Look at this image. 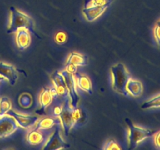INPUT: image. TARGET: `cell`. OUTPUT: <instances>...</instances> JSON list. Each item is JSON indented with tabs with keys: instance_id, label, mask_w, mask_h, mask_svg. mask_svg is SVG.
<instances>
[{
	"instance_id": "1",
	"label": "cell",
	"mask_w": 160,
	"mask_h": 150,
	"mask_svg": "<svg viewBox=\"0 0 160 150\" xmlns=\"http://www.w3.org/2000/svg\"><path fill=\"white\" fill-rule=\"evenodd\" d=\"M9 10H10V22L6 31L7 34L16 33L20 29L23 28L40 38L38 34L34 31V20L30 16L20 11L14 6H11Z\"/></svg>"
},
{
	"instance_id": "2",
	"label": "cell",
	"mask_w": 160,
	"mask_h": 150,
	"mask_svg": "<svg viewBox=\"0 0 160 150\" xmlns=\"http://www.w3.org/2000/svg\"><path fill=\"white\" fill-rule=\"evenodd\" d=\"M110 72L113 90L121 95L128 96L129 93L127 90V84L131 78L124 64L119 62L113 65L111 67Z\"/></svg>"
},
{
	"instance_id": "3",
	"label": "cell",
	"mask_w": 160,
	"mask_h": 150,
	"mask_svg": "<svg viewBox=\"0 0 160 150\" xmlns=\"http://www.w3.org/2000/svg\"><path fill=\"white\" fill-rule=\"evenodd\" d=\"M129 128V136H128V143H129V150H133L138 147L140 142L146 139L147 138L153 135L156 131L153 130L145 129V128L138 127L131 121L130 119L125 120Z\"/></svg>"
},
{
	"instance_id": "4",
	"label": "cell",
	"mask_w": 160,
	"mask_h": 150,
	"mask_svg": "<svg viewBox=\"0 0 160 150\" xmlns=\"http://www.w3.org/2000/svg\"><path fill=\"white\" fill-rule=\"evenodd\" d=\"M61 74L62 75L65 81L66 84H67V90H68L69 98H70V105L71 108H74L78 106V102L80 100V96L77 91V82L76 78L73 74H71L66 70H62L60 72Z\"/></svg>"
},
{
	"instance_id": "5",
	"label": "cell",
	"mask_w": 160,
	"mask_h": 150,
	"mask_svg": "<svg viewBox=\"0 0 160 150\" xmlns=\"http://www.w3.org/2000/svg\"><path fill=\"white\" fill-rule=\"evenodd\" d=\"M61 124L56 126L54 131L46 141L45 145L42 147V149L56 150L70 148V145L67 144L61 136Z\"/></svg>"
},
{
	"instance_id": "6",
	"label": "cell",
	"mask_w": 160,
	"mask_h": 150,
	"mask_svg": "<svg viewBox=\"0 0 160 150\" xmlns=\"http://www.w3.org/2000/svg\"><path fill=\"white\" fill-rule=\"evenodd\" d=\"M55 128H56V127L52 129L49 130L34 129V128H33L27 134L26 142L31 145H37L39 144L45 143L48 138L50 137V135L53 133Z\"/></svg>"
},
{
	"instance_id": "7",
	"label": "cell",
	"mask_w": 160,
	"mask_h": 150,
	"mask_svg": "<svg viewBox=\"0 0 160 150\" xmlns=\"http://www.w3.org/2000/svg\"><path fill=\"white\" fill-rule=\"evenodd\" d=\"M59 119L61 120V125L63 129L65 136H68L72 128L76 124L72 117V108L70 107V100L64 102L63 107H62V112L59 116Z\"/></svg>"
},
{
	"instance_id": "8",
	"label": "cell",
	"mask_w": 160,
	"mask_h": 150,
	"mask_svg": "<svg viewBox=\"0 0 160 150\" xmlns=\"http://www.w3.org/2000/svg\"><path fill=\"white\" fill-rule=\"evenodd\" d=\"M18 129L19 126L13 117L8 114L0 117V138L11 135Z\"/></svg>"
},
{
	"instance_id": "9",
	"label": "cell",
	"mask_w": 160,
	"mask_h": 150,
	"mask_svg": "<svg viewBox=\"0 0 160 150\" xmlns=\"http://www.w3.org/2000/svg\"><path fill=\"white\" fill-rule=\"evenodd\" d=\"M6 114L13 117L14 120L17 121L18 126L22 128H24V129H28V128H32L35 124L36 122L38 120V118L36 116L24 115V114H21L15 112V111L12 110V109L8 111Z\"/></svg>"
},
{
	"instance_id": "10",
	"label": "cell",
	"mask_w": 160,
	"mask_h": 150,
	"mask_svg": "<svg viewBox=\"0 0 160 150\" xmlns=\"http://www.w3.org/2000/svg\"><path fill=\"white\" fill-rule=\"evenodd\" d=\"M51 78L52 81L53 83V86H54L55 88L57 91L59 96L61 98H62L64 101L70 100L67 84H66L63 77L61 74L60 72H55V73L52 75Z\"/></svg>"
},
{
	"instance_id": "11",
	"label": "cell",
	"mask_w": 160,
	"mask_h": 150,
	"mask_svg": "<svg viewBox=\"0 0 160 150\" xmlns=\"http://www.w3.org/2000/svg\"><path fill=\"white\" fill-rule=\"evenodd\" d=\"M0 76L9 81L11 86H14L18 80V73L17 69L10 64L0 62Z\"/></svg>"
},
{
	"instance_id": "12",
	"label": "cell",
	"mask_w": 160,
	"mask_h": 150,
	"mask_svg": "<svg viewBox=\"0 0 160 150\" xmlns=\"http://www.w3.org/2000/svg\"><path fill=\"white\" fill-rule=\"evenodd\" d=\"M109 7V6H90L88 7H84L83 9L82 12L84 14L86 20L89 22H92L98 19L106 9Z\"/></svg>"
},
{
	"instance_id": "13",
	"label": "cell",
	"mask_w": 160,
	"mask_h": 150,
	"mask_svg": "<svg viewBox=\"0 0 160 150\" xmlns=\"http://www.w3.org/2000/svg\"><path fill=\"white\" fill-rule=\"evenodd\" d=\"M61 124V120L59 117H55L49 116L45 117L42 119H39L35 124L33 126L34 129H42V130H49L52 129L57 125Z\"/></svg>"
},
{
	"instance_id": "14",
	"label": "cell",
	"mask_w": 160,
	"mask_h": 150,
	"mask_svg": "<svg viewBox=\"0 0 160 150\" xmlns=\"http://www.w3.org/2000/svg\"><path fill=\"white\" fill-rule=\"evenodd\" d=\"M53 97L50 92V88H44L43 90L39 95V109H38L37 112L38 114H42L47 108L50 106L52 102L53 101Z\"/></svg>"
},
{
	"instance_id": "15",
	"label": "cell",
	"mask_w": 160,
	"mask_h": 150,
	"mask_svg": "<svg viewBox=\"0 0 160 150\" xmlns=\"http://www.w3.org/2000/svg\"><path fill=\"white\" fill-rule=\"evenodd\" d=\"M16 42L20 50H24L30 46L31 42V38L30 32L26 29H20L17 31Z\"/></svg>"
},
{
	"instance_id": "16",
	"label": "cell",
	"mask_w": 160,
	"mask_h": 150,
	"mask_svg": "<svg viewBox=\"0 0 160 150\" xmlns=\"http://www.w3.org/2000/svg\"><path fill=\"white\" fill-rule=\"evenodd\" d=\"M75 75L77 86L84 92H88L89 95H92V84L88 77L80 73H76Z\"/></svg>"
},
{
	"instance_id": "17",
	"label": "cell",
	"mask_w": 160,
	"mask_h": 150,
	"mask_svg": "<svg viewBox=\"0 0 160 150\" xmlns=\"http://www.w3.org/2000/svg\"><path fill=\"white\" fill-rule=\"evenodd\" d=\"M127 90L132 96L138 97L142 95L143 92V85L141 81L131 78L127 84Z\"/></svg>"
},
{
	"instance_id": "18",
	"label": "cell",
	"mask_w": 160,
	"mask_h": 150,
	"mask_svg": "<svg viewBox=\"0 0 160 150\" xmlns=\"http://www.w3.org/2000/svg\"><path fill=\"white\" fill-rule=\"evenodd\" d=\"M64 100L60 97L54 98L50 106H48V114L49 116L55 117H59L63 107Z\"/></svg>"
},
{
	"instance_id": "19",
	"label": "cell",
	"mask_w": 160,
	"mask_h": 150,
	"mask_svg": "<svg viewBox=\"0 0 160 150\" xmlns=\"http://www.w3.org/2000/svg\"><path fill=\"white\" fill-rule=\"evenodd\" d=\"M67 64H73V65L78 67H85V66H87L88 63L85 56L78 52H72L70 53V55L68 56V59L67 60L66 65H67Z\"/></svg>"
},
{
	"instance_id": "20",
	"label": "cell",
	"mask_w": 160,
	"mask_h": 150,
	"mask_svg": "<svg viewBox=\"0 0 160 150\" xmlns=\"http://www.w3.org/2000/svg\"><path fill=\"white\" fill-rule=\"evenodd\" d=\"M12 108V103L10 99L7 97H2L0 98V117L7 113Z\"/></svg>"
},
{
	"instance_id": "21",
	"label": "cell",
	"mask_w": 160,
	"mask_h": 150,
	"mask_svg": "<svg viewBox=\"0 0 160 150\" xmlns=\"http://www.w3.org/2000/svg\"><path fill=\"white\" fill-rule=\"evenodd\" d=\"M157 107H160V95L151 98V99H149L148 101L145 102L143 103L142 106V109H143Z\"/></svg>"
},
{
	"instance_id": "22",
	"label": "cell",
	"mask_w": 160,
	"mask_h": 150,
	"mask_svg": "<svg viewBox=\"0 0 160 150\" xmlns=\"http://www.w3.org/2000/svg\"><path fill=\"white\" fill-rule=\"evenodd\" d=\"M19 103L23 108H29L32 104V97L28 93H23L19 98Z\"/></svg>"
},
{
	"instance_id": "23",
	"label": "cell",
	"mask_w": 160,
	"mask_h": 150,
	"mask_svg": "<svg viewBox=\"0 0 160 150\" xmlns=\"http://www.w3.org/2000/svg\"><path fill=\"white\" fill-rule=\"evenodd\" d=\"M114 0H86L84 7L90 6H110Z\"/></svg>"
},
{
	"instance_id": "24",
	"label": "cell",
	"mask_w": 160,
	"mask_h": 150,
	"mask_svg": "<svg viewBox=\"0 0 160 150\" xmlns=\"http://www.w3.org/2000/svg\"><path fill=\"white\" fill-rule=\"evenodd\" d=\"M105 150H121L122 148L119 145V144L116 142L114 139H110L106 143L105 146L103 147Z\"/></svg>"
},
{
	"instance_id": "25",
	"label": "cell",
	"mask_w": 160,
	"mask_h": 150,
	"mask_svg": "<svg viewBox=\"0 0 160 150\" xmlns=\"http://www.w3.org/2000/svg\"><path fill=\"white\" fill-rule=\"evenodd\" d=\"M72 117H73L75 123H78L83 118V112L81 111V109L80 108H78V106L74 108H72Z\"/></svg>"
},
{
	"instance_id": "26",
	"label": "cell",
	"mask_w": 160,
	"mask_h": 150,
	"mask_svg": "<svg viewBox=\"0 0 160 150\" xmlns=\"http://www.w3.org/2000/svg\"><path fill=\"white\" fill-rule=\"evenodd\" d=\"M67 41V35L63 31H58L55 35V42L59 45L64 44Z\"/></svg>"
},
{
	"instance_id": "27",
	"label": "cell",
	"mask_w": 160,
	"mask_h": 150,
	"mask_svg": "<svg viewBox=\"0 0 160 150\" xmlns=\"http://www.w3.org/2000/svg\"><path fill=\"white\" fill-rule=\"evenodd\" d=\"M154 35L156 38V40L157 43L159 45V49H160V20L156 23V26L154 29Z\"/></svg>"
},
{
	"instance_id": "28",
	"label": "cell",
	"mask_w": 160,
	"mask_h": 150,
	"mask_svg": "<svg viewBox=\"0 0 160 150\" xmlns=\"http://www.w3.org/2000/svg\"><path fill=\"white\" fill-rule=\"evenodd\" d=\"M65 70L71 74L75 75L78 72V67L73 65V64H67V65H66Z\"/></svg>"
},
{
	"instance_id": "29",
	"label": "cell",
	"mask_w": 160,
	"mask_h": 150,
	"mask_svg": "<svg viewBox=\"0 0 160 150\" xmlns=\"http://www.w3.org/2000/svg\"><path fill=\"white\" fill-rule=\"evenodd\" d=\"M154 142L156 148L160 149V131L156 134V136L154 138Z\"/></svg>"
},
{
	"instance_id": "30",
	"label": "cell",
	"mask_w": 160,
	"mask_h": 150,
	"mask_svg": "<svg viewBox=\"0 0 160 150\" xmlns=\"http://www.w3.org/2000/svg\"><path fill=\"white\" fill-rule=\"evenodd\" d=\"M4 79H5L4 78H2V76H0V82H1V81H4Z\"/></svg>"
}]
</instances>
